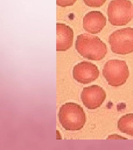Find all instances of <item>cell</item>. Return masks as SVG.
<instances>
[{
    "mask_svg": "<svg viewBox=\"0 0 133 150\" xmlns=\"http://www.w3.org/2000/svg\"><path fill=\"white\" fill-rule=\"evenodd\" d=\"M75 48L81 56L91 61H101L107 54L106 43L95 35L84 33L78 35Z\"/></svg>",
    "mask_w": 133,
    "mask_h": 150,
    "instance_id": "1",
    "label": "cell"
},
{
    "mask_svg": "<svg viewBox=\"0 0 133 150\" xmlns=\"http://www.w3.org/2000/svg\"><path fill=\"white\" fill-rule=\"evenodd\" d=\"M59 121L66 130L78 131L83 128L86 116L82 107L75 103H66L60 108Z\"/></svg>",
    "mask_w": 133,
    "mask_h": 150,
    "instance_id": "2",
    "label": "cell"
},
{
    "mask_svg": "<svg viewBox=\"0 0 133 150\" xmlns=\"http://www.w3.org/2000/svg\"><path fill=\"white\" fill-rule=\"evenodd\" d=\"M108 21L113 26H124L133 17V5L129 0H113L108 6Z\"/></svg>",
    "mask_w": 133,
    "mask_h": 150,
    "instance_id": "3",
    "label": "cell"
},
{
    "mask_svg": "<svg viewBox=\"0 0 133 150\" xmlns=\"http://www.w3.org/2000/svg\"><path fill=\"white\" fill-rule=\"evenodd\" d=\"M103 75L109 85L119 87L127 82L129 76V71L125 61L110 60L104 65Z\"/></svg>",
    "mask_w": 133,
    "mask_h": 150,
    "instance_id": "4",
    "label": "cell"
},
{
    "mask_svg": "<svg viewBox=\"0 0 133 150\" xmlns=\"http://www.w3.org/2000/svg\"><path fill=\"white\" fill-rule=\"evenodd\" d=\"M109 43L114 54L126 55L133 52V28L128 27L113 32L110 36Z\"/></svg>",
    "mask_w": 133,
    "mask_h": 150,
    "instance_id": "5",
    "label": "cell"
},
{
    "mask_svg": "<svg viewBox=\"0 0 133 150\" xmlns=\"http://www.w3.org/2000/svg\"><path fill=\"white\" fill-rule=\"evenodd\" d=\"M106 98L105 90L96 85L84 88L81 94L82 102L89 109H95L101 107Z\"/></svg>",
    "mask_w": 133,
    "mask_h": 150,
    "instance_id": "6",
    "label": "cell"
},
{
    "mask_svg": "<svg viewBox=\"0 0 133 150\" xmlns=\"http://www.w3.org/2000/svg\"><path fill=\"white\" fill-rule=\"evenodd\" d=\"M100 74L99 69L96 65L90 62H81L74 67L73 77L78 83L88 84L95 81Z\"/></svg>",
    "mask_w": 133,
    "mask_h": 150,
    "instance_id": "7",
    "label": "cell"
},
{
    "mask_svg": "<svg viewBox=\"0 0 133 150\" xmlns=\"http://www.w3.org/2000/svg\"><path fill=\"white\" fill-rule=\"evenodd\" d=\"M107 19L100 11H91L87 13L83 18V28L91 34L101 33L106 25Z\"/></svg>",
    "mask_w": 133,
    "mask_h": 150,
    "instance_id": "8",
    "label": "cell"
},
{
    "mask_svg": "<svg viewBox=\"0 0 133 150\" xmlns=\"http://www.w3.org/2000/svg\"><path fill=\"white\" fill-rule=\"evenodd\" d=\"M74 32L65 24L56 23V51H65L73 45Z\"/></svg>",
    "mask_w": 133,
    "mask_h": 150,
    "instance_id": "9",
    "label": "cell"
},
{
    "mask_svg": "<svg viewBox=\"0 0 133 150\" xmlns=\"http://www.w3.org/2000/svg\"><path fill=\"white\" fill-rule=\"evenodd\" d=\"M118 129L122 133L133 136V113L123 115L118 122Z\"/></svg>",
    "mask_w": 133,
    "mask_h": 150,
    "instance_id": "10",
    "label": "cell"
},
{
    "mask_svg": "<svg viewBox=\"0 0 133 150\" xmlns=\"http://www.w3.org/2000/svg\"><path fill=\"white\" fill-rule=\"evenodd\" d=\"M86 5L91 8H99L103 6L107 0H83Z\"/></svg>",
    "mask_w": 133,
    "mask_h": 150,
    "instance_id": "11",
    "label": "cell"
},
{
    "mask_svg": "<svg viewBox=\"0 0 133 150\" xmlns=\"http://www.w3.org/2000/svg\"><path fill=\"white\" fill-rule=\"evenodd\" d=\"M77 0H56L57 5L62 7L72 6L77 2Z\"/></svg>",
    "mask_w": 133,
    "mask_h": 150,
    "instance_id": "12",
    "label": "cell"
},
{
    "mask_svg": "<svg viewBox=\"0 0 133 150\" xmlns=\"http://www.w3.org/2000/svg\"><path fill=\"white\" fill-rule=\"evenodd\" d=\"M107 139H127L124 137L119 136L118 134H112L107 138Z\"/></svg>",
    "mask_w": 133,
    "mask_h": 150,
    "instance_id": "13",
    "label": "cell"
}]
</instances>
